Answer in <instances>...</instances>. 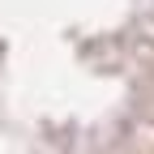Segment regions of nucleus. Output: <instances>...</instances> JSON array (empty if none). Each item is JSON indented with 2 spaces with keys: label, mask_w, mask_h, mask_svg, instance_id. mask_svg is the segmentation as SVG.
<instances>
[{
  "label": "nucleus",
  "mask_w": 154,
  "mask_h": 154,
  "mask_svg": "<svg viewBox=\"0 0 154 154\" xmlns=\"http://www.w3.org/2000/svg\"><path fill=\"white\" fill-rule=\"evenodd\" d=\"M150 154H154V141H150Z\"/></svg>",
  "instance_id": "obj_1"
}]
</instances>
